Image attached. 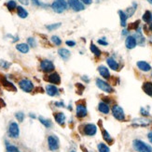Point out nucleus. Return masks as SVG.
Masks as SVG:
<instances>
[{"label": "nucleus", "instance_id": "f257e3e1", "mask_svg": "<svg viewBox=\"0 0 152 152\" xmlns=\"http://www.w3.org/2000/svg\"><path fill=\"white\" fill-rule=\"evenodd\" d=\"M67 3L65 0H54L52 4V8L56 13H62L67 10Z\"/></svg>", "mask_w": 152, "mask_h": 152}, {"label": "nucleus", "instance_id": "f03ea898", "mask_svg": "<svg viewBox=\"0 0 152 152\" xmlns=\"http://www.w3.org/2000/svg\"><path fill=\"white\" fill-rule=\"evenodd\" d=\"M133 146L134 149L139 152H152V147L149 145L138 139L133 142Z\"/></svg>", "mask_w": 152, "mask_h": 152}, {"label": "nucleus", "instance_id": "7ed1b4c3", "mask_svg": "<svg viewBox=\"0 0 152 152\" xmlns=\"http://www.w3.org/2000/svg\"><path fill=\"white\" fill-rule=\"evenodd\" d=\"M19 86H20V88L23 91L26 92V93H30L34 89V84H33V82L30 81L29 79H26V78L21 80V81L19 82Z\"/></svg>", "mask_w": 152, "mask_h": 152}, {"label": "nucleus", "instance_id": "20e7f679", "mask_svg": "<svg viewBox=\"0 0 152 152\" xmlns=\"http://www.w3.org/2000/svg\"><path fill=\"white\" fill-rule=\"evenodd\" d=\"M96 86L99 89H101L104 92H107V93H113L114 92V88L110 86V84L100 78L96 79Z\"/></svg>", "mask_w": 152, "mask_h": 152}, {"label": "nucleus", "instance_id": "39448f33", "mask_svg": "<svg viewBox=\"0 0 152 152\" xmlns=\"http://www.w3.org/2000/svg\"><path fill=\"white\" fill-rule=\"evenodd\" d=\"M112 115L113 116L118 119L119 121H124L125 120V114L123 109H122L119 105H114L112 107Z\"/></svg>", "mask_w": 152, "mask_h": 152}, {"label": "nucleus", "instance_id": "423d86ee", "mask_svg": "<svg viewBox=\"0 0 152 152\" xmlns=\"http://www.w3.org/2000/svg\"><path fill=\"white\" fill-rule=\"evenodd\" d=\"M48 145H49V149L52 151H56L59 146H60V141L57 136L55 135H50L48 137Z\"/></svg>", "mask_w": 152, "mask_h": 152}, {"label": "nucleus", "instance_id": "0eeeda50", "mask_svg": "<svg viewBox=\"0 0 152 152\" xmlns=\"http://www.w3.org/2000/svg\"><path fill=\"white\" fill-rule=\"evenodd\" d=\"M40 69L44 73H52L55 69V67H54V64L50 60L44 59V60L40 62Z\"/></svg>", "mask_w": 152, "mask_h": 152}, {"label": "nucleus", "instance_id": "6e6552de", "mask_svg": "<svg viewBox=\"0 0 152 152\" xmlns=\"http://www.w3.org/2000/svg\"><path fill=\"white\" fill-rule=\"evenodd\" d=\"M0 84H1L2 86L6 88V89L10 90V91H13V92H15V91L17 90L16 86H15L14 84H12L11 82L8 81V80L7 79V77H6L5 75L0 74Z\"/></svg>", "mask_w": 152, "mask_h": 152}, {"label": "nucleus", "instance_id": "1a4fd4ad", "mask_svg": "<svg viewBox=\"0 0 152 152\" xmlns=\"http://www.w3.org/2000/svg\"><path fill=\"white\" fill-rule=\"evenodd\" d=\"M8 134L12 138H18L20 135V129L16 122H11L8 127Z\"/></svg>", "mask_w": 152, "mask_h": 152}, {"label": "nucleus", "instance_id": "9d476101", "mask_svg": "<svg viewBox=\"0 0 152 152\" xmlns=\"http://www.w3.org/2000/svg\"><path fill=\"white\" fill-rule=\"evenodd\" d=\"M67 3H68L70 8L75 11H81L85 8L83 3L79 0H67Z\"/></svg>", "mask_w": 152, "mask_h": 152}, {"label": "nucleus", "instance_id": "9b49d317", "mask_svg": "<svg viewBox=\"0 0 152 152\" xmlns=\"http://www.w3.org/2000/svg\"><path fill=\"white\" fill-rule=\"evenodd\" d=\"M83 133L88 136H94L97 132V127L94 124H86L83 126Z\"/></svg>", "mask_w": 152, "mask_h": 152}, {"label": "nucleus", "instance_id": "f8f14e48", "mask_svg": "<svg viewBox=\"0 0 152 152\" xmlns=\"http://www.w3.org/2000/svg\"><path fill=\"white\" fill-rule=\"evenodd\" d=\"M76 113H77V116L79 118L85 117L88 114L87 107H86L85 103H78L77 108H76Z\"/></svg>", "mask_w": 152, "mask_h": 152}, {"label": "nucleus", "instance_id": "ddd939ff", "mask_svg": "<svg viewBox=\"0 0 152 152\" xmlns=\"http://www.w3.org/2000/svg\"><path fill=\"white\" fill-rule=\"evenodd\" d=\"M45 80L50 83H52V84H61V77L57 73H50V75L47 76V77H45Z\"/></svg>", "mask_w": 152, "mask_h": 152}, {"label": "nucleus", "instance_id": "4468645a", "mask_svg": "<svg viewBox=\"0 0 152 152\" xmlns=\"http://www.w3.org/2000/svg\"><path fill=\"white\" fill-rule=\"evenodd\" d=\"M125 45L127 49H133L135 48V46L137 45L136 39L134 38V36H128L125 40Z\"/></svg>", "mask_w": 152, "mask_h": 152}, {"label": "nucleus", "instance_id": "2eb2a0df", "mask_svg": "<svg viewBox=\"0 0 152 152\" xmlns=\"http://www.w3.org/2000/svg\"><path fill=\"white\" fill-rule=\"evenodd\" d=\"M150 124V120L146 118H135L133 120V125L134 127H146Z\"/></svg>", "mask_w": 152, "mask_h": 152}, {"label": "nucleus", "instance_id": "dca6fc26", "mask_svg": "<svg viewBox=\"0 0 152 152\" xmlns=\"http://www.w3.org/2000/svg\"><path fill=\"white\" fill-rule=\"evenodd\" d=\"M58 54L60 56L62 59H64V60H68L71 56V53L69 50H67L65 48H61L58 50Z\"/></svg>", "mask_w": 152, "mask_h": 152}, {"label": "nucleus", "instance_id": "f3484780", "mask_svg": "<svg viewBox=\"0 0 152 152\" xmlns=\"http://www.w3.org/2000/svg\"><path fill=\"white\" fill-rule=\"evenodd\" d=\"M98 71H99V73L100 75L102 76L103 78L105 79H109L110 78V73H109V70L107 67H105V66H99L98 67Z\"/></svg>", "mask_w": 152, "mask_h": 152}, {"label": "nucleus", "instance_id": "a211bd4d", "mask_svg": "<svg viewBox=\"0 0 152 152\" xmlns=\"http://www.w3.org/2000/svg\"><path fill=\"white\" fill-rule=\"evenodd\" d=\"M134 38L136 39V41H137V44H139V45H143L145 43V41H146V40H145V38L143 37V35H142V31H141V29L140 28H137L136 29V33L134 34Z\"/></svg>", "mask_w": 152, "mask_h": 152}, {"label": "nucleus", "instance_id": "6ab92c4d", "mask_svg": "<svg viewBox=\"0 0 152 152\" xmlns=\"http://www.w3.org/2000/svg\"><path fill=\"white\" fill-rule=\"evenodd\" d=\"M58 88L55 86H52V84H48L47 86H46V92H47V94L50 97H54L58 94Z\"/></svg>", "mask_w": 152, "mask_h": 152}, {"label": "nucleus", "instance_id": "aec40b11", "mask_svg": "<svg viewBox=\"0 0 152 152\" xmlns=\"http://www.w3.org/2000/svg\"><path fill=\"white\" fill-rule=\"evenodd\" d=\"M136 65L138 67V69L140 70H142V71H146H146L151 70V66L146 61H138L136 63Z\"/></svg>", "mask_w": 152, "mask_h": 152}, {"label": "nucleus", "instance_id": "412c9836", "mask_svg": "<svg viewBox=\"0 0 152 152\" xmlns=\"http://www.w3.org/2000/svg\"><path fill=\"white\" fill-rule=\"evenodd\" d=\"M107 65L109 66V68L112 69L113 70H119V69H120L119 63H118L113 57H108L107 59Z\"/></svg>", "mask_w": 152, "mask_h": 152}, {"label": "nucleus", "instance_id": "4be33fe9", "mask_svg": "<svg viewBox=\"0 0 152 152\" xmlns=\"http://www.w3.org/2000/svg\"><path fill=\"white\" fill-rule=\"evenodd\" d=\"M54 118H55V121L59 125L63 126L65 124V115L64 113H55L54 114Z\"/></svg>", "mask_w": 152, "mask_h": 152}, {"label": "nucleus", "instance_id": "5701e85b", "mask_svg": "<svg viewBox=\"0 0 152 152\" xmlns=\"http://www.w3.org/2000/svg\"><path fill=\"white\" fill-rule=\"evenodd\" d=\"M142 88L146 95L152 97V82H145L143 84Z\"/></svg>", "mask_w": 152, "mask_h": 152}, {"label": "nucleus", "instance_id": "b1692460", "mask_svg": "<svg viewBox=\"0 0 152 152\" xmlns=\"http://www.w3.org/2000/svg\"><path fill=\"white\" fill-rule=\"evenodd\" d=\"M98 110L101 112L105 114V115H107L109 114V105L107 103H105V101H101V102L98 104Z\"/></svg>", "mask_w": 152, "mask_h": 152}, {"label": "nucleus", "instance_id": "393cba45", "mask_svg": "<svg viewBox=\"0 0 152 152\" xmlns=\"http://www.w3.org/2000/svg\"><path fill=\"white\" fill-rule=\"evenodd\" d=\"M29 47H30V46H29L27 43H19V44L16 45V49L23 54H27L29 52V49H30Z\"/></svg>", "mask_w": 152, "mask_h": 152}, {"label": "nucleus", "instance_id": "a878e982", "mask_svg": "<svg viewBox=\"0 0 152 152\" xmlns=\"http://www.w3.org/2000/svg\"><path fill=\"white\" fill-rule=\"evenodd\" d=\"M119 15H120V18L121 26L125 27L126 25H127V19H128L127 14H126L125 11H123V10H119Z\"/></svg>", "mask_w": 152, "mask_h": 152}, {"label": "nucleus", "instance_id": "bb28decb", "mask_svg": "<svg viewBox=\"0 0 152 152\" xmlns=\"http://www.w3.org/2000/svg\"><path fill=\"white\" fill-rule=\"evenodd\" d=\"M17 14H18V16L20 17V18L22 19H25L26 17L28 16V12L27 10H25V8H23L22 6H18L17 7Z\"/></svg>", "mask_w": 152, "mask_h": 152}, {"label": "nucleus", "instance_id": "cd10ccee", "mask_svg": "<svg viewBox=\"0 0 152 152\" xmlns=\"http://www.w3.org/2000/svg\"><path fill=\"white\" fill-rule=\"evenodd\" d=\"M143 21L146 23V24H151L152 23V12L150 10H146L145 13L143 14Z\"/></svg>", "mask_w": 152, "mask_h": 152}, {"label": "nucleus", "instance_id": "c85d7f7f", "mask_svg": "<svg viewBox=\"0 0 152 152\" xmlns=\"http://www.w3.org/2000/svg\"><path fill=\"white\" fill-rule=\"evenodd\" d=\"M102 135H103L104 140L107 142V144H109V145H112V144L114 143V140H113V138L111 137V135L109 134V132H107L105 130H102Z\"/></svg>", "mask_w": 152, "mask_h": 152}, {"label": "nucleus", "instance_id": "c756f323", "mask_svg": "<svg viewBox=\"0 0 152 152\" xmlns=\"http://www.w3.org/2000/svg\"><path fill=\"white\" fill-rule=\"evenodd\" d=\"M90 49H91V52L94 54L96 57H99V56H101V54H102V52H101V50L98 47H97L96 45H94V43L91 44Z\"/></svg>", "mask_w": 152, "mask_h": 152}, {"label": "nucleus", "instance_id": "7c9ffc66", "mask_svg": "<svg viewBox=\"0 0 152 152\" xmlns=\"http://www.w3.org/2000/svg\"><path fill=\"white\" fill-rule=\"evenodd\" d=\"M136 8H137V4H136V3H133V6L130 7V8H128L127 10H126L125 13L127 14L128 18H129V17H132V16L133 15V13H134V12H135V10H136Z\"/></svg>", "mask_w": 152, "mask_h": 152}, {"label": "nucleus", "instance_id": "2f4dec72", "mask_svg": "<svg viewBox=\"0 0 152 152\" xmlns=\"http://www.w3.org/2000/svg\"><path fill=\"white\" fill-rule=\"evenodd\" d=\"M39 119L40 121V123L43 124L46 127V128L49 129V128H52V121H50V120L46 119V118H44L43 116H39Z\"/></svg>", "mask_w": 152, "mask_h": 152}, {"label": "nucleus", "instance_id": "473e14b6", "mask_svg": "<svg viewBox=\"0 0 152 152\" xmlns=\"http://www.w3.org/2000/svg\"><path fill=\"white\" fill-rule=\"evenodd\" d=\"M6 6L10 11H13L15 8H17V4H16V1H14V0H10V1L6 4Z\"/></svg>", "mask_w": 152, "mask_h": 152}, {"label": "nucleus", "instance_id": "72a5a7b5", "mask_svg": "<svg viewBox=\"0 0 152 152\" xmlns=\"http://www.w3.org/2000/svg\"><path fill=\"white\" fill-rule=\"evenodd\" d=\"M97 149H98V151L99 152H110V149H109V147L107 145L103 144V143L98 144V146H97Z\"/></svg>", "mask_w": 152, "mask_h": 152}, {"label": "nucleus", "instance_id": "f704fd0d", "mask_svg": "<svg viewBox=\"0 0 152 152\" xmlns=\"http://www.w3.org/2000/svg\"><path fill=\"white\" fill-rule=\"evenodd\" d=\"M11 63L8 62L6 60H3V59H0V68L1 69H4V70H8V68L10 67Z\"/></svg>", "mask_w": 152, "mask_h": 152}, {"label": "nucleus", "instance_id": "c9c22d12", "mask_svg": "<svg viewBox=\"0 0 152 152\" xmlns=\"http://www.w3.org/2000/svg\"><path fill=\"white\" fill-rule=\"evenodd\" d=\"M60 26H61V23H57V24H52L46 25V28H47L49 31H53V30H55V29L59 28Z\"/></svg>", "mask_w": 152, "mask_h": 152}, {"label": "nucleus", "instance_id": "e433bc0d", "mask_svg": "<svg viewBox=\"0 0 152 152\" xmlns=\"http://www.w3.org/2000/svg\"><path fill=\"white\" fill-rule=\"evenodd\" d=\"M50 40H52V41L53 42V44H55L56 46H60L62 44V40L58 36H52Z\"/></svg>", "mask_w": 152, "mask_h": 152}, {"label": "nucleus", "instance_id": "4c0bfd02", "mask_svg": "<svg viewBox=\"0 0 152 152\" xmlns=\"http://www.w3.org/2000/svg\"><path fill=\"white\" fill-rule=\"evenodd\" d=\"M7 152H20L18 147L12 145H7Z\"/></svg>", "mask_w": 152, "mask_h": 152}, {"label": "nucleus", "instance_id": "58836bf2", "mask_svg": "<svg viewBox=\"0 0 152 152\" xmlns=\"http://www.w3.org/2000/svg\"><path fill=\"white\" fill-rule=\"evenodd\" d=\"M15 117L18 119V121L23 122V119H24V114L23 112H18V113L15 114Z\"/></svg>", "mask_w": 152, "mask_h": 152}, {"label": "nucleus", "instance_id": "ea45409f", "mask_svg": "<svg viewBox=\"0 0 152 152\" xmlns=\"http://www.w3.org/2000/svg\"><path fill=\"white\" fill-rule=\"evenodd\" d=\"M27 44L29 46H31V47H36V40L34 39V38H28V39H27Z\"/></svg>", "mask_w": 152, "mask_h": 152}, {"label": "nucleus", "instance_id": "a19ab883", "mask_svg": "<svg viewBox=\"0 0 152 152\" xmlns=\"http://www.w3.org/2000/svg\"><path fill=\"white\" fill-rule=\"evenodd\" d=\"M139 24H140V21L137 20L136 22H134V23H132L130 24V26H129V29H136L139 27Z\"/></svg>", "mask_w": 152, "mask_h": 152}, {"label": "nucleus", "instance_id": "79ce46f5", "mask_svg": "<svg viewBox=\"0 0 152 152\" xmlns=\"http://www.w3.org/2000/svg\"><path fill=\"white\" fill-rule=\"evenodd\" d=\"M32 3L34 4L35 6H37V7H46L47 5H44V4H42L39 0H31Z\"/></svg>", "mask_w": 152, "mask_h": 152}, {"label": "nucleus", "instance_id": "37998d69", "mask_svg": "<svg viewBox=\"0 0 152 152\" xmlns=\"http://www.w3.org/2000/svg\"><path fill=\"white\" fill-rule=\"evenodd\" d=\"M97 42H98L100 45H103V46H107L108 45V42L105 40V38H102V39L98 40V41Z\"/></svg>", "mask_w": 152, "mask_h": 152}, {"label": "nucleus", "instance_id": "c03bdc74", "mask_svg": "<svg viewBox=\"0 0 152 152\" xmlns=\"http://www.w3.org/2000/svg\"><path fill=\"white\" fill-rule=\"evenodd\" d=\"M140 113H141V115H142L143 116H149V111H147V110H146L144 107H142V108L140 109Z\"/></svg>", "mask_w": 152, "mask_h": 152}, {"label": "nucleus", "instance_id": "a18cd8bd", "mask_svg": "<svg viewBox=\"0 0 152 152\" xmlns=\"http://www.w3.org/2000/svg\"><path fill=\"white\" fill-rule=\"evenodd\" d=\"M65 43L67 46H69V47H74V46H76V42L74 40H67Z\"/></svg>", "mask_w": 152, "mask_h": 152}, {"label": "nucleus", "instance_id": "49530a36", "mask_svg": "<svg viewBox=\"0 0 152 152\" xmlns=\"http://www.w3.org/2000/svg\"><path fill=\"white\" fill-rule=\"evenodd\" d=\"M55 105L57 107H65V103L63 101H56Z\"/></svg>", "mask_w": 152, "mask_h": 152}, {"label": "nucleus", "instance_id": "de8ad7c7", "mask_svg": "<svg viewBox=\"0 0 152 152\" xmlns=\"http://www.w3.org/2000/svg\"><path fill=\"white\" fill-rule=\"evenodd\" d=\"M83 4H86V5H91L92 3V0H80Z\"/></svg>", "mask_w": 152, "mask_h": 152}, {"label": "nucleus", "instance_id": "09e8293b", "mask_svg": "<svg viewBox=\"0 0 152 152\" xmlns=\"http://www.w3.org/2000/svg\"><path fill=\"white\" fill-rule=\"evenodd\" d=\"M18 1L20 3H22L23 5H25V6H27L29 4V0H18Z\"/></svg>", "mask_w": 152, "mask_h": 152}, {"label": "nucleus", "instance_id": "8fccbe9b", "mask_svg": "<svg viewBox=\"0 0 152 152\" xmlns=\"http://www.w3.org/2000/svg\"><path fill=\"white\" fill-rule=\"evenodd\" d=\"M5 106H6L5 101H4L2 99H0V109H1L2 107H5Z\"/></svg>", "mask_w": 152, "mask_h": 152}, {"label": "nucleus", "instance_id": "3c124183", "mask_svg": "<svg viewBox=\"0 0 152 152\" xmlns=\"http://www.w3.org/2000/svg\"><path fill=\"white\" fill-rule=\"evenodd\" d=\"M122 36H126V35H128L129 34V30L128 29H123V30H122Z\"/></svg>", "mask_w": 152, "mask_h": 152}, {"label": "nucleus", "instance_id": "603ef678", "mask_svg": "<svg viewBox=\"0 0 152 152\" xmlns=\"http://www.w3.org/2000/svg\"><path fill=\"white\" fill-rule=\"evenodd\" d=\"M147 138H149V142L152 144V132H149V134H147Z\"/></svg>", "mask_w": 152, "mask_h": 152}, {"label": "nucleus", "instance_id": "864d4df0", "mask_svg": "<svg viewBox=\"0 0 152 152\" xmlns=\"http://www.w3.org/2000/svg\"><path fill=\"white\" fill-rule=\"evenodd\" d=\"M81 79H82V80H84V81H85L86 83H89V82H90V79H89L88 77H85V76H82Z\"/></svg>", "mask_w": 152, "mask_h": 152}, {"label": "nucleus", "instance_id": "5fc2aeb1", "mask_svg": "<svg viewBox=\"0 0 152 152\" xmlns=\"http://www.w3.org/2000/svg\"><path fill=\"white\" fill-rule=\"evenodd\" d=\"M29 116H30L31 118H36V115H34V114H29Z\"/></svg>", "mask_w": 152, "mask_h": 152}, {"label": "nucleus", "instance_id": "6e6d98bb", "mask_svg": "<svg viewBox=\"0 0 152 152\" xmlns=\"http://www.w3.org/2000/svg\"><path fill=\"white\" fill-rule=\"evenodd\" d=\"M149 30H150V31H152V23H151V24H149Z\"/></svg>", "mask_w": 152, "mask_h": 152}, {"label": "nucleus", "instance_id": "4d7b16f0", "mask_svg": "<svg viewBox=\"0 0 152 152\" xmlns=\"http://www.w3.org/2000/svg\"><path fill=\"white\" fill-rule=\"evenodd\" d=\"M147 2H149V4H151V5H152V0H147Z\"/></svg>", "mask_w": 152, "mask_h": 152}, {"label": "nucleus", "instance_id": "13d9d810", "mask_svg": "<svg viewBox=\"0 0 152 152\" xmlns=\"http://www.w3.org/2000/svg\"><path fill=\"white\" fill-rule=\"evenodd\" d=\"M70 152H76V151H75V150H71Z\"/></svg>", "mask_w": 152, "mask_h": 152}]
</instances>
